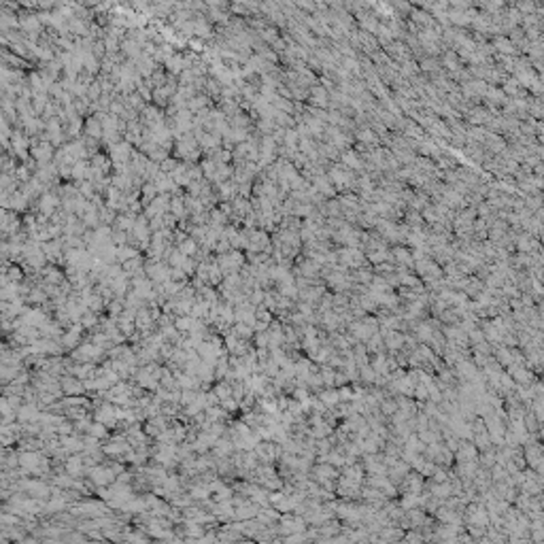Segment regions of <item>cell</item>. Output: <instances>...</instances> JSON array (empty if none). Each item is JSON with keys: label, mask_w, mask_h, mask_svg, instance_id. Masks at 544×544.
<instances>
[{"label": "cell", "mask_w": 544, "mask_h": 544, "mask_svg": "<svg viewBox=\"0 0 544 544\" xmlns=\"http://www.w3.org/2000/svg\"><path fill=\"white\" fill-rule=\"evenodd\" d=\"M68 355L73 357L75 362H92V364H98V366L102 364V362L107 360V357H109V353H107L102 347L94 345V342H92V340H88V338H85V340L81 342V345H79L77 349H73V351H70Z\"/></svg>", "instance_id": "obj_1"}, {"label": "cell", "mask_w": 544, "mask_h": 544, "mask_svg": "<svg viewBox=\"0 0 544 544\" xmlns=\"http://www.w3.org/2000/svg\"><path fill=\"white\" fill-rule=\"evenodd\" d=\"M145 275H147L155 285H160V283H166V281L170 279V275H173V266H170L166 260L155 262V260H149V257H147Z\"/></svg>", "instance_id": "obj_2"}, {"label": "cell", "mask_w": 544, "mask_h": 544, "mask_svg": "<svg viewBox=\"0 0 544 544\" xmlns=\"http://www.w3.org/2000/svg\"><path fill=\"white\" fill-rule=\"evenodd\" d=\"M88 476L92 478V483H94L96 487H109V485H113V483L117 480L115 470H113L107 462L96 464L94 468H90V470H88Z\"/></svg>", "instance_id": "obj_3"}, {"label": "cell", "mask_w": 544, "mask_h": 544, "mask_svg": "<svg viewBox=\"0 0 544 544\" xmlns=\"http://www.w3.org/2000/svg\"><path fill=\"white\" fill-rule=\"evenodd\" d=\"M255 453L260 455V459L266 464H277L283 455V447L277 440H260V445L255 447Z\"/></svg>", "instance_id": "obj_4"}, {"label": "cell", "mask_w": 544, "mask_h": 544, "mask_svg": "<svg viewBox=\"0 0 544 544\" xmlns=\"http://www.w3.org/2000/svg\"><path fill=\"white\" fill-rule=\"evenodd\" d=\"M45 457H47L45 451H19V468L28 472V476H32Z\"/></svg>", "instance_id": "obj_5"}, {"label": "cell", "mask_w": 544, "mask_h": 544, "mask_svg": "<svg viewBox=\"0 0 544 544\" xmlns=\"http://www.w3.org/2000/svg\"><path fill=\"white\" fill-rule=\"evenodd\" d=\"M60 383H62L64 395H85V393H88V389H85V381H81V379H77L73 374H64L60 379Z\"/></svg>", "instance_id": "obj_6"}, {"label": "cell", "mask_w": 544, "mask_h": 544, "mask_svg": "<svg viewBox=\"0 0 544 544\" xmlns=\"http://www.w3.org/2000/svg\"><path fill=\"white\" fill-rule=\"evenodd\" d=\"M136 385H140V387H145L147 391H155L157 387H160V379H157L151 370H147L145 366H140L138 372H136V376L132 379Z\"/></svg>", "instance_id": "obj_7"}, {"label": "cell", "mask_w": 544, "mask_h": 544, "mask_svg": "<svg viewBox=\"0 0 544 544\" xmlns=\"http://www.w3.org/2000/svg\"><path fill=\"white\" fill-rule=\"evenodd\" d=\"M66 472L68 474H73L75 478H81V476H88V466H85V459H83V455L81 453H73L66 459L64 464Z\"/></svg>", "instance_id": "obj_8"}, {"label": "cell", "mask_w": 544, "mask_h": 544, "mask_svg": "<svg viewBox=\"0 0 544 544\" xmlns=\"http://www.w3.org/2000/svg\"><path fill=\"white\" fill-rule=\"evenodd\" d=\"M40 406L36 402H24L17 410V421L22 423H30V421H38L40 419Z\"/></svg>", "instance_id": "obj_9"}, {"label": "cell", "mask_w": 544, "mask_h": 544, "mask_svg": "<svg viewBox=\"0 0 544 544\" xmlns=\"http://www.w3.org/2000/svg\"><path fill=\"white\" fill-rule=\"evenodd\" d=\"M145 264H147V255L145 253H140L136 257H132V260H128L123 262V270H125V275L128 277H138V275H145Z\"/></svg>", "instance_id": "obj_10"}, {"label": "cell", "mask_w": 544, "mask_h": 544, "mask_svg": "<svg viewBox=\"0 0 544 544\" xmlns=\"http://www.w3.org/2000/svg\"><path fill=\"white\" fill-rule=\"evenodd\" d=\"M255 310H257V306L255 304H251L249 300H245V302L242 304H238L236 306V321H240V323H249V325H255Z\"/></svg>", "instance_id": "obj_11"}, {"label": "cell", "mask_w": 544, "mask_h": 544, "mask_svg": "<svg viewBox=\"0 0 544 544\" xmlns=\"http://www.w3.org/2000/svg\"><path fill=\"white\" fill-rule=\"evenodd\" d=\"M60 440H62V447L73 455V453H83V449H85V442H83V436L81 434H68V436H60Z\"/></svg>", "instance_id": "obj_12"}, {"label": "cell", "mask_w": 544, "mask_h": 544, "mask_svg": "<svg viewBox=\"0 0 544 544\" xmlns=\"http://www.w3.org/2000/svg\"><path fill=\"white\" fill-rule=\"evenodd\" d=\"M0 300H15V298H22V283H13V281H7L3 279L0 281Z\"/></svg>", "instance_id": "obj_13"}, {"label": "cell", "mask_w": 544, "mask_h": 544, "mask_svg": "<svg viewBox=\"0 0 544 544\" xmlns=\"http://www.w3.org/2000/svg\"><path fill=\"white\" fill-rule=\"evenodd\" d=\"M24 368H26L24 364H3L0 366V381H3V385H9L11 381H15Z\"/></svg>", "instance_id": "obj_14"}, {"label": "cell", "mask_w": 544, "mask_h": 544, "mask_svg": "<svg viewBox=\"0 0 544 544\" xmlns=\"http://www.w3.org/2000/svg\"><path fill=\"white\" fill-rule=\"evenodd\" d=\"M179 249H181V253H185V255H190V257H194L198 251H200V242L194 238V236H185L179 245H177Z\"/></svg>", "instance_id": "obj_15"}, {"label": "cell", "mask_w": 544, "mask_h": 544, "mask_svg": "<svg viewBox=\"0 0 544 544\" xmlns=\"http://www.w3.org/2000/svg\"><path fill=\"white\" fill-rule=\"evenodd\" d=\"M88 306H90V310L96 312V315H107V300H104L102 296H100V294H96V291L90 296Z\"/></svg>", "instance_id": "obj_16"}, {"label": "cell", "mask_w": 544, "mask_h": 544, "mask_svg": "<svg viewBox=\"0 0 544 544\" xmlns=\"http://www.w3.org/2000/svg\"><path fill=\"white\" fill-rule=\"evenodd\" d=\"M100 317H102V315H96V312H92V310H88L81 317V325L85 327V330H88V334L90 332H94V330H98V325H100Z\"/></svg>", "instance_id": "obj_17"}, {"label": "cell", "mask_w": 544, "mask_h": 544, "mask_svg": "<svg viewBox=\"0 0 544 544\" xmlns=\"http://www.w3.org/2000/svg\"><path fill=\"white\" fill-rule=\"evenodd\" d=\"M196 323V317L194 315H181V317H175V325H177V330L183 332V334H190L192 332V327Z\"/></svg>", "instance_id": "obj_18"}, {"label": "cell", "mask_w": 544, "mask_h": 544, "mask_svg": "<svg viewBox=\"0 0 544 544\" xmlns=\"http://www.w3.org/2000/svg\"><path fill=\"white\" fill-rule=\"evenodd\" d=\"M232 332H234L238 338H242V340H253V336H255L253 325H249V323H240V321H236V323H234Z\"/></svg>", "instance_id": "obj_19"}, {"label": "cell", "mask_w": 544, "mask_h": 544, "mask_svg": "<svg viewBox=\"0 0 544 544\" xmlns=\"http://www.w3.org/2000/svg\"><path fill=\"white\" fill-rule=\"evenodd\" d=\"M125 308V298H115V300H111V302L107 304V315H111V317H119V315L123 312Z\"/></svg>", "instance_id": "obj_20"}, {"label": "cell", "mask_w": 544, "mask_h": 544, "mask_svg": "<svg viewBox=\"0 0 544 544\" xmlns=\"http://www.w3.org/2000/svg\"><path fill=\"white\" fill-rule=\"evenodd\" d=\"M117 325H119V330L130 338L132 334L138 332V327H136V321L134 319H128V317H117Z\"/></svg>", "instance_id": "obj_21"}, {"label": "cell", "mask_w": 544, "mask_h": 544, "mask_svg": "<svg viewBox=\"0 0 544 544\" xmlns=\"http://www.w3.org/2000/svg\"><path fill=\"white\" fill-rule=\"evenodd\" d=\"M140 253H142V251H138L136 247L123 245V247H119V249H117V262H119V264H123V262L132 260V257H136V255H140Z\"/></svg>", "instance_id": "obj_22"}, {"label": "cell", "mask_w": 544, "mask_h": 544, "mask_svg": "<svg viewBox=\"0 0 544 544\" xmlns=\"http://www.w3.org/2000/svg\"><path fill=\"white\" fill-rule=\"evenodd\" d=\"M208 312H211V306L206 302H202V300H194V308H192V315L196 319H206L208 317Z\"/></svg>", "instance_id": "obj_23"}, {"label": "cell", "mask_w": 544, "mask_h": 544, "mask_svg": "<svg viewBox=\"0 0 544 544\" xmlns=\"http://www.w3.org/2000/svg\"><path fill=\"white\" fill-rule=\"evenodd\" d=\"M264 298H266V289H262V287H255V289L249 291V296H247V300H249L251 304H255V306L264 304Z\"/></svg>", "instance_id": "obj_24"}, {"label": "cell", "mask_w": 544, "mask_h": 544, "mask_svg": "<svg viewBox=\"0 0 544 544\" xmlns=\"http://www.w3.org/2000/svg\"><path fill=\"white\" fill-rule=\"evenodd\" d=\"M253 345H255L257 349H270L268 332H255V336H253Z\"/></svg>", "instance_id": "obj_25"}, {"label": "cell", "mask_w": 544, "mask_h": 544, "mask_svg": "<svg viewBox=\"0 0 544 544\" xmlns=\"http://www.w3.org/2000/svg\"><path fill=\"white\" fill-rule=\"evenodd\" d=\"M221 406H223L227 412H230L232 417H234L236 412H240V402H238V400H234V397H227V400H223V402H221Z\"/></svg>", "instance_id": "obj_26"}, {"label": "cell", "mask_w": 544, "mask_h": 544, "mask_svg": "<svg viewBox=\"0 0 544 544\" xmlns=\"http://www.w3.org/2000/svg\"><path fill=\"white\" fill-rule=\"evenodd\" d=\"M68 434H75V423L70 419H64L58 425V436H68Z\"/></svg>", "instance_id": "obj_27"}, {"label": "cell", "mask_w": 544, "mask_h": 544, "mask_svg": "<svg viewBox=\"0 0 544 544\" xmlns=\"http://www.w3.org/2000/svg\"><path fill=\"white\" fill-rule=\"evenodd\" d=\"M232 249H234V247H232V242H230V240H227V238L223 236V238H221V240L217 242V245H215V249H213V253H217V255H221V253H227V251H232Z\"/></svg>", "instance_id": "obj_28"}, {"label": "cell", "mask_w": 544, "mask_h": 544, "mask_svg": "<svg viewBox=\"0 0 544 544\" xmlns=\"http://www.w3.org/2000/svg\"><path fill=\"white\" fill-rule=\"evenodd\" d=\"M402 340L404 338L400 336L397 332H391V334H387V347L389 349H400V347H402Z\"/></svg>", "instance_id": "obj_29"}]
</instances>
